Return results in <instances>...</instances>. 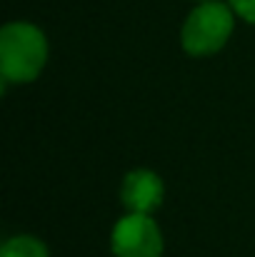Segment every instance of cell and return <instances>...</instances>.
<instances>
[{
	"instance_id": "obj_1",
	"label": "cell",
	"mask_w": 255,
	"mask_h": 257,
	"mask_svg": "<svg viewBox=\"0 0 255 257\" xmlns=\"http://www.w3.org/2000/svg\"><path fill=\"white\" fill-rule=\"evenodd\" d=\"M48 60L45 35L30 23H8L0 30V73L5 83H30Z\"/></svg>"
},
{
	"instance_id": "obj_2",
	"label": "cell",
	"mask_w": 255,
	"mask_h": 257,
	"mask_svg": "<svg viewBox=\"0 0 255 257\" xmlns=\"http://www.w3.org/2000/svg\"><path fill=\"white\" fill-rule=\"evenodd\" d=\"M233 33V10L225 3L205 0L200 3L183 25V48L190 55H213L218 53Z\"/></svg>"
},
{
	"instance_id": "obj_3",
	"label": "cell",
	"mask_w": 255,
	"mask_h": 257,
	"mask_svg": "<svg viewBox=\"0 0 255 257\" xmlns=\"http://www.w3.org/2000/svg\"><path fill=\"white\" fill-rule=\"evenodd\" d=\"M113 255L115 257H160L163 235L150 215L130 212L113 227Z\"/></svg>"
},
{
	"instance_id": "obj_4",
	"label": "cell",
	"mask_w": 255,
	"mask_h": 257,
	"mask_svg": "<svg viewBox=\"0 0 255 257\" xmlns=\"http://www.w3.org/2000/svg\"><path fill=\"white\" fill-rule=\"evenodd\" d=\"M163 180L153 170H133L125 175L120 185V200L130 212L150 215L163 202Z\"/></svg>"
},
{
	"instance_id": "obj_5",
	"label": "cell",
	"mask_w": 255,
	"mask_h": 257,
	"mask_svg": "<svg viewBox=\"0 0 255 257\" xmlns=\"http://www.w3.org/2000/svg\"><path fill=\"white\" fill-rule=\"evenodd\" d=\"M0 257H48V247L30 235H15L3 245Z\"/></svg>"
},
{
	"instance_id": "obj_6",
	"label": "cell",
	"mask_w": 255,
	"mask_h": 257,
	"mask_svg": "<svg viewBox=\"0 0 255 257\" xmlns=\"http://www.w3.org/2000/svg\"><path fill=\"white\" fill-rule=\"evenodd\" d=\"M230 8L248 23L255 25V0H230Z\"/></svg>"
}]
</instances>
